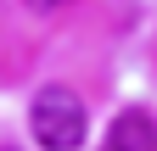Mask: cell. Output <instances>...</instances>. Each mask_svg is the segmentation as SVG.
Here are the masks:
<instances>
[{
	"label": "cell",
	"mask_w": 157,
	"mask_h": 151,
	"mask_svg": "<svg viewBox=\"0 0 157 151\" xmlns=\"http://www.w3.org/2000/svg\"><path fill=\"white\" fill-rule=\"evenodd\" d=\"M28 129L45 151H73L84 140V101L73 95L67 84H45L28 106Z\"/></svg>",
	"instance_id": "6da1fadb"
},
{
	"label": "cell",
	"mask_w": 157,
	"mask_h": 151,
	"mask_svg": "<svg viewBox=\"0 0 157 151\" xmlns=\"http://www.w3.org/2000/svg\"><path fill=\"white\" fill-rule=\"evenodd\" d=\"M101 151H157V123H151V112H140V106L118 112L112 129H107V140H101Z\"/></svg>",
	"instance_id": "7a4b0ae2"
},
{
	"label": "cell",
	"mask_w": 157,
	"mask_h": 151,
	"mask_svg": "<svg viewBox=\"0 0 157 151\" xmlns=\"http://www.w3.org/2000/svg\"><path fill=\"white\" fill-rule=\"evenodd\" d=\"M23 6H28V11H62L67 0H23Z\"/></svg>",
	"instance_id": "3957f363"
}]
</instances>
